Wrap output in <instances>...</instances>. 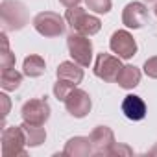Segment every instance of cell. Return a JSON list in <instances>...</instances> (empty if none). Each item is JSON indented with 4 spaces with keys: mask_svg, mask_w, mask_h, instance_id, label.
<instances>
[{
    "mask_svg": "<svg viewBox=\"0 0 157 157\" xmlns=\"http://www.w3.org/2000/svg\"><path fill=\"white\" fill-rule=\"evenodd\" d=\"M67 22L70 24V28L78 33H83V35H94L100 32L102 28V22L98 17L94 15H89L83 8H68L67 10V15H65Z\"/></svg>",
    "mask_w": 157,
    "mask_h": 157,
    "instance_id": "cell-1",
    "label": "cell"
},
{
    "mask_svg": "<svg viewBox=\"0 0 157 157\" xmlns=\"http://www.w3.org/2000/svg\"><path fill=\"white\" fill-rule=\"evenodd\" d=\"M67 46L68 52L72 56V59L80 65V67H89L91 59H93V43L89 39V35L72 32L67 39Z\"/></svg>",
    "mask_w": 157,
    "mask_h": 157,
    "instance_id": "cell-2",
    "label": "cell"
},
{
    "mask_svg": "<svg viewBox=\"0 0 157 157\" xmlns=\"http://www.w3.org/2000/svg\"><path fill=\"white\" fill-rule=\"evenodd\" d=\"M0 15H2V24L6 30H21L28 22V11L24 4L17 0H4L0 6Z\"/></svg>",
    "mask_w": 157,
    "mask_h": 157,
    "instance_id": "cell-3",
    "label": "cell"
},
{
    "mask_svg": "<svg viewBox=\"0 0 157 157\" xmlns=\"http://www.w3.org/2000/svg\"><path fill=\"white\" fill-rule=\"evenodd\" d=\"M24 144H26V135L21 126L4 128V131H2V155L4 157L26 155Z\"/></svg>",
    "mask_w": 157,
    "mask_h": 157,
    "instance_id": "cell-4",
    "label": "cell"
},
{
    "mask_svg": "<svg viewBox=\"0 0 157 157\" xmlns=\"http://www.w3.org/2000/svg\"><path fill=\"white\" fill-rule=\"evenodd\" d=\"M33 28L44 37H57L65 32V21L61 15H57L54 11H43V13L35 15Z\"/></svg>",
    "mask_w": 157,
    "mask_h": 157,
    "instance_id": "cell-5",
    "label": "cell"
},
{
    "mask_svg": "<svg viewBox=\"0 0 157 157\" xmlns=\"http://www.w3.org/2000/svg\"><path fill=\"white\" fill-rule=\"evenodd\" d=\"M48 117H50V105L44 98H33L22 105V120L28 124L44 126Z\"/></svg>",
    "mask_w": 157,
    "mask_h": 157,
    "instance_id": "cell-6",
    "label": "cell"
},
{
    "mask_svg": "<svg viewBox=\"0 0 157 157\" xmlns=\"http://www.w3.org/2000/svg\"><path fill=\"white\" fill-rule=\"evenodd\" d=\"M122 63L118 56L111 54H98L96 63H94V74L102 78L104 82H117V78L122 70Z\"/></svg>",
    "mask_w": 157,
    "mask_h": 157,
    "instance_id": "cell-7",
    "label": "cell"
},
{
    "mask_svg": "<svg viewBox=\"0 0 157 157\" xmlns=\"http://www.w3.org/2000/svg\"><path fill=\"white\" fill-rule=\"evenodd\" d=\"M109 46H111V50H113L118 57H122V59H129V57H133L135 52H137V43H135L133 35H131L129 32H126V30L115 32V33L111 35Z\"/></svg>",
    "mask_w": 157,
    "mask_h": 157,
    "instance_id": "cell-8",
    "label": "cell"
},
{
    "mask_svg": "<svg viewBox=\"0 0 157 157\" xmlns=\"http://www.w3.org/2000/svg\"><path fill=\"white\" fill-rule=\"evenodd\" d=\"M91 96L85 93V91H82V89H72V93L67 96V100H65V107H67V111L72 115V117H76V118H82V117H85L89 111H91Z\"/></svg>",
    "mask_w": 157,
    "mask_h": 157,
    "instance_id": "cell-9",
    "label": "cell"
},
{
    "mask_svg": "<svg viewBox=\"0 0 157 157\" xmlns=\"http://www.w3.org/2000/svg\"><path fill=\"white\" fill-rule=\"evenodd\" d=\"M122 22L128 28H142L148 22V10L142 2H129L124 8Z\"/></svg>",
    "mask_w": 157,
    "mask_h": 157,
    "instance_id": "cell-10",
    "label": "cell"
},
{
    "mask_svg": "<svg viewBox=\"0 0 157 157\" xmlns=\"http://www.w3.org/2000/svg\"><path fill=\"white\" fill-rule=\"evenodd\" d=\"M91 146H93V151L94 153H104L107 155L111 146L115 144V135L113 131L107 128V126H98L93 133H91Z\"/></svg>",
    "mask_w": 157,
    "mask_h": 157,
    "instance_id": "cell-11",
    "label": "cell"
},
{
    "mask_svg": "<svg viewBox=\"0 0 157 157\" xmlns=\"http://www.w3.org/2000/svg\"><path fill=\"white\" fill-rule=\"evenodd\" d=\"M122 113L129 120H142L146 117V104L142 102L140 96L128 94L122 102Z\"/></svg>",
    "mask_w": 157,
    "mask_h": 157,
    "instance_id": "cell-12",
    "label": "cell"
},
{
    "mask_svg": "<svg viewBox=\"0 0 157 157\" xmlns=\"http://www.w3.org/2000/svg\"><path fill=\"white\" fill-rule=\"evenodd\" d=\"M57 80H65L68 83H72L74 87L83 80V70L78 67V63L74 61H65L57 67Z\"/></svg>",
    "mask_w": 157,
    "mask_h": 157,
    "instance_id": "cell-13",
    "label": "cell"
},
{
    "mask_svg": "<svg viewBox=\"0 0 157 157\" xmlns=\"http://www.w3.org/2000/svg\"><path fill=\"white\" fill-rule=\"evenodd\" d=\"M93 151L91 146V139L89 137H74L67 142L65 146V155H72V157H82V155H89Z\"/></svg>",
    "mask_w": 157,
    "mask_h": 157,
    "instance_id": "cell-14",
    "label": "cell"
},
{
    "mask_svg": "<svg viewBox=\"0 0 157 157\" xmlns=\"http://www.w3.org/2000/svg\"><path fill=\"white\" fill-rule=\"evenodd\" d=\"M139 82H140V70L133 65H126L117 78V83L122 89H133L139 85Z\"/></svg>",
    "mask_w": 157,
    "mask_h": 157,
    "instance_id": "cell-15",
    "label": "cell"
},
{
    "mask_svg": "<svg viewBox=\"0 0 157 157\" xmlns=\"http://www.w3.org/2000/svg\"><path fill=\"white\" fill-rule=\"evenodd\" d=\"M24 135H26V144L28 146H39L41 142H44L46 139V131L43 126H33V124H28V122H22L21 124Z\"/></svg>",
    "mask_w": 157,
    "mask_h": 157,
    "instance_id": "cell-16",
    "label": "cell"
},
{
    "mask_svg": "<svg viewBox=\"0 0 157 157\" xmlns=\"http://www.w3.org/2000/svg\"><path fill=\"white\" fill-rule=\"evenodd\" d=\"M21 83H22V74L17 72L15 67L2 70V76H0V85H2L4 91H15Z\"/></svg>",
    "mask_w": 157,
    "mask_h": 157,
    "instance_id": "cell-17",
    "label": "cell"
},
{
    "mask_svg": "<svg viewBox=\"0 0 157 157\" xmlns=\"http://www.w3.org/2000/svg\"><path fill=\"white\" fill-rule=\"evenodd\" d=\"M24 74L30 76V78H37L41 74H44L46 70V65H44V59L41 56H30L24 59Z\"/></svg>",
    "mask_w": 157,
    "mask_h": 157,
    "instance_id": "cell-18",
    "label": "cell"
},
{
    "mask_svg": "<svg viewBox=\"0 0 157 157\" xmlns=\"http://www.w3.org/2000/svg\"><path fill=\"white\" fill-rule=\"evenodd\" d=\"M0 67H2V70L15 67V56L10 52V44H8L6 33H2V54H0Z\"/></svg>",
    "mask_w": 157,
    "mask_h": 157,
    "instance_id": "cell-19",
    "label": "cell"
},
{
    "mask_svg": "<svg viewBox=\"0 0 157 157\" xmlns=\"http://www.w3.org/2000/svg\"><path fill=\"white\" fill-rule=\"evenodd\" d=\"M72 89H74V85H72V83H68V82H65V80H57V83L54 85V94L57 96V100L65 102V100H67V96L72 93Z\"/></svg>",
    "mask_w": 157,
    "mask_h": 157,
    "instance_id": "cell-20",
    "label": "cell"
},
{
    "mask_svg": "<svg viewBox=\"0 0 157 157\" xmlns=\"http://www.w3.org/2000/svg\"><path fill=\"white\" fill-rule=\"evenodd\" d=\"M87 8L96 13H107L111 10V0H85Z\"/></svg>",
    "mask_w": 157,
    "mask_h": 157,
    "instance_id": "cell-21",
    "label": "cell"
},
{
    "mask_svg": "<svg viewBox=\"0 0 157 157\" xmlns=\"http://www.w3.org/2000/svg\"><path fill=\"white\" fill-rule=\"evenodd\" d=\"M144 72H146L150 78H155V80H157V56H155V57H150V59L144 63Z\"/></svg>",
    "mask_w": 157,
    "mask_h": 157,
    "instance_id": "cell-22",
    "label": "cell"
},
{
    "mask_svg": "<svg viewBox=\"0 0 157 157\" xmlns=\"http://www.w3.org/2000/svg\"><path fill=\"white\" fill-rule=\"evenodd\" d=\"M117 153H126V155H131V150L128 148V146H118L117 142L111 146V150H109V153L107 155H117Z\"/></svg>",
    "mask_w": 157,
    "mask_h": 157,
    "instance_id": "cell-23",
    "label": "cell"
},
{
    "mask_svg": "<svg viewBox=\"0 0 157 157\" xmlns=\"http://www.w3.org/2000/svg\"><path fill=\"white\" fill-rule=\"evenodd\" d=\"M0 100H2V105H4V109H2V117L6 118V117H8V111H10V98H8L6 94H0Z\"/></svg>",
    "mask_w": 157,
    "mask_h": 157,
    "instance_id": "cell-24",
    "label": "cell"
},
{
    "mask_svg": "<svg viewBox=\"0 0 157 157\" xmlns=\"http://www.w3.org/2000/svg\"><path fill=\"white\" fill-rule=\"evenodd\" d=\"M59 2H61L65 8H76L78 4H80V0H59Z\"/></svg>",
    "mask_w": 157,
    "mask_h": 157,
    "instance_id": "cell-25",
    "label": "cell"
},
{
    "mask_svg": "<svg viewBox=\"0 0 157 157\" xmlns=\"http://www.w3.org/2000/svg\"><path fill=\"white\" fill-rule=\"evenodd\" d=\"M144 2H155V0H144Z\"/></svg>",
    "mask_w": 157,
    "mask_h": 157,
    "instance_id": "cell-26",
    "label": "cell"
},
{
    "mask_svg": "<svg viewBox=\"0 0 157 157\" xmlns=\"http://www.w3.org/2000/svg\"><path fill=\"white\" fill-rule=\"evenodd\" d=\"M155 15H157V4H155Z\"/></svg>",
    "mask_w": 157,
    "mask_h": 157,
    "instance_id": "cell-27",
    "label": "cell"
},
{
    "mask_svg": "<svg viewBox=\"0 0 157 157\" xmlns=\"http://www.w3.org/2000/svg\"><path fill=\"white\" fill-rule=\"evenodd\" d=\"M153 153H157V148H155V150H153Z\"/></svg>",
    "mask_w": 157,
    "mask_h": 157,
    "instance_id": "cell-28",
    "label": "cell"
}]
</instances>
